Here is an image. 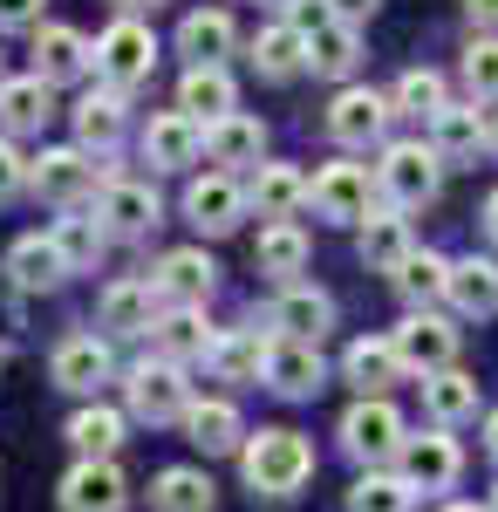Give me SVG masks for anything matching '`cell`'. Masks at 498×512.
<instances>
[{"label":"cell","mask_w":498,"mask_h":512,"mask_svg":"<svg viewBox=\"0 0 498 512\" xmlns=\"http://www.w3.org/2000/svg\"><path fill=\"white\" fill-rule=\"evenodd\" d=\"M246 485L260 492V499H294L307 478H314V451H307L301 431H260L246 444Z\"/></svg>","instance_id":"cell-1"},{"label":"cell","mask_w":498,"mask_h":512,"mask_svg":"<svg viewBox=\"0 0 498 512\" xmlns=\"http://www.w3.org/2000/svg\"><path fill=\"white\" fill-rule=\"evenodd\" d=\"M437 178H444V164L430 144H389L383 164H376V185L389 192L396 212H410V205H430L437 198Z\"/></svg>","instance_id":"cell-2"},{"label":"cell","mask_w":498,"mask_h":512,"mask_svg":"<svg viewBox=\"0 0 498 512\" xmlns=\"http://www.w3.org/2000/svg\"><path fill=\"white\" fill-rule=\"evenodd\" d=\"M123 396H130V417H144V424H171V417H185L192 410V390H185V369L164 355V362H137L130 369V383H123Z\"/></svg>","instance_id":"cell-3"},{"label":"cell","mask_w":498,"mask_h":512,"mask_svg":"<svg viewBox=\"0 0 498 512\" xmlns=\"http://www.w3.org/2000/svg\"><path fill=\"white\" fill-rule=\"evenodd\" d=\"M342 451H348V458H362V465L396 458V451H403V417L389 410L383 396H362V403L342 417Z\"/></svg>","instance_id":"cell-4"},{"label":"cell","mask_w":498,"mask_h":512,"mask_svg":"<svg viewBox=\"0 0 498 512\" xmlns=\"http://www.w3.org/2000/svg\"><path fill=\"white\" fill-rule=\"evenodd\" d=\"M403 485L410 492H444V485H458V472H464V451H458V437L444 431H423V437H403Z\"/></svg>","instance_id":"cell-5"},{"label":"cell","mask_w":498,"mask_h":512,"mask_svg":"<svg viewBox=\"0 0 498 512\" xmlns=\"http://www.w3.org/2000/svg\"><path fill=\"white\" fill-rule=\"evenodd\" d=\"M157 62V41L144 21H116L110 35L96 41V69L110 76V89H130V82H144Z\"/></svg>","instance_id":"cell-6"},{"label":"cell","mask_w":498,"mask_h":512,"mask_svg":"<svg viewBox=\"0 0 498 512\" xmlns=\"http://www.w3.org/2000/svg\"><path fill=\"white\" fill-rule=\"evenodd\" d=\"M123 506H130V485L116 472V458H82L62 478V512H123Z\"/></svg>","instance_id":"cell-7"},{"label":"cell","mask_w":498,"mask_h":512,"mask_svg":"<svg viewBox=\"0 0 498 512\" xmlns=\"http://www.w3.org/2000/svg\"><path fill=\"white\" fill-rule=\"evenodd\" d=\"M307 198H314L321 219H335V226H362V219H369V171H362V164H328V171L307 185Z\"/></svg>","instance_id":"cell-8"},{"label":"cell","mask_w":498,"mask_h":512,"mask_svg":"<svg viewBox=\"0 0 498 512\" xmlns=\"http://www.w3.org/2000/svg\"><path fill=\"white\" fill-rule=\"evenodd\" d=\"M389 117H396L389 96H376V89H342L335 110H328V130H335V144H348V151H369L389 130Z\"/></svg>","instance_id":"cell-9"},{"label":"cell","mask_w":498,"mask_h":512,"mask_svg":"<svg viewBox=\"0 0 498 512\" xmlns=\"http://www.w3.org/2000/svg\"><path fill=\"white\" fill-rule=\"evenodd\" d=\"M396 355H403V369H423V376H437V369H451V355H458V328L444 315H410L396 328Z\"/></svg>","instance_id":"cell-10"},{"label":"cell","mask_w":498,"mask_h":512,"mask_svg":"<svg viewBox=\"0 0 498 512\" xmlns=\"http://www.w3.org/2000/svg\"><path fill=\"white\" fill-rule=\"evenodd\" d=\"M96 219H103L116 239L151 233V226H157V192H151V185H130V178H103V205H96Z\"/></svg>","instance_id":"cell-11"},{"label":"cell","mask_w":498,"mask_h":512,"mask_svg":"<svg viewBox=\"0 0 498 512\" xmlns=\"http://www.w3.org/2000/svg\"><path fill=\"white\" fill-rule=\"evenodd\" d=\"M110 342H96V335H69L62 349H55V383L62 390H76V396H89V390H103L110 383Z\"/></svg>","instance_id":"cell-12"},{"label":"cell","mask_w":498,"mask_h":512,"mask_svg":"<svg viewBox=\"0 0 498 512\" xmlns=\"http://www.w3.org/2000/svg\"><path fill=\"white\" fill-rule=\"evenodd\" d=\"M198 151H205V130H198L185 110H164V117H151V130H144V158H151L157 171H178V164H192Z\"/></svg>","instance_id":"cell-13"},{"label":"cell","mask_w":498,"mask_h":512,"mask_svg":"<svg viewBox=\"0 0 498 512\" xmlns=\"http://www.w3.org/2000/svg\"><path fill=\"white\" fill-rule=\"evenodd\" d=\"M89 178H96V164L82 158V151H41V158L28 164V185H35L41 198H55V205H76V198L89 192Z\"/></svg>","instance_id":"cell-14"},{"label":"cell","mask_w":498,"mask_h":512,"mask_svg":"<svg viewBox=\"0 0 498 512\" xmlns=\"http://www.w3.org/2000/svg\"><path fill=\"white\" fill-rule=\"evenodd\" d=\"M239 212H246V192L232 178H198L192 192H185V219H192L198 233H232Z\"/></svg>","instance_id":"cell-15"},{"label":"cell","mask_w":498,"mask_h":512,"mask_svg":"<svg viewBox=\"0 0 498 512\" xmlns=\"http://www.w3.org/2000/svg\"><path fill=\"white\" fill-rule=\"evenodd\" d=\"M267 383L280 396H314L321 390V355H314V342H267Z\"/></svg>","instance_id":"cell-16"},{"label":"cell","mask_w":498,"mask_h":512,"mask_svg":"<svg viewBox=\"0 0 498 512\" xmlns=\"http://www.w3.org/2000/svg\"><path fill=\"white\" fill-rule=\"evenodd\" d=\"M328 321H335V301L314 294V287H287V294L273 301V328H280L287 342H321Z\"/></svg>","instance_id":"cell-17"},{"label":"cell","mask_w":498,"mask_h":512,"mask_svg":"<svg viewBox=\"0 0 498 512\" xmlns=\"http://www.w3.org/2000/svg\"><path fill=\"white\" fill-rule=\"evenodd\" d=\"M212 274H219V267H212L205 253H192V246H185V253H164V267H157L151 287H157V294H171L178 308H198V301L212 294Z\"/></svg>","instance_id":"cell-18"},{"label":"cell","mask_w":498,"mask_h":512,"mask_svg":"<svg viewBox=\"0 0 498 512\" xmlns=\"http://www.w3.org/2000/svg\"><path fill=\"white\" fill-rule=\"evenodd\" d=\"M89 62H96V48H89L76 28H41V41H35V76H41V82L82 76Z\"/></svg>","instance_id":"cell-19"},{"label":"cell","mask_w":498,"mask_h":512,"mask_svg":"<svg viewBox=\"0 0 498 512\" xmlns=\"http://www.w3.org/2000/svg\"><path fill=\"white\" fill-rule=\"evenodd\" d=\"M342 376L362 396H383L389 383L403 376V355H396V342H355V349L342 355Z\"/></svg>","instance_id":"cell-20"},{"label":"cell","mask_w":498,"mask_h":512,"mask_svg":"<svg viewBox=\"0 0 498 512\" xmlns=\"http://www.w3.org/2000/svg\"><path fill=\"white\" fill-rule=\"evenodd\" d=\"M423 403H430V417L451 431V424H464V417L478 410V376H464V369H437V376H423Z\"/></svg>","instance_id":"cell-21"},{"label":"cell","mask_w":498,"mask_h":512,"mask_svg":"<svg viewBox=\"0 0 498 512\" xmlns=\"http://www.w3.org/2000/svg\"><path fill=\"white\" fill-rule=\"evenodd\" d=\"M178 48L192 55V69H219L232 55V21L212 7V14H185V28H178Z\"/></svg>","instance_id":"cell-22"},{"label":"cell","mask_w":498,"mask_h":512,"mask_svg":"<svg viewBox=\"0 0 498 512\" xmlns=\"http://www.w3.org/2000/svg\"><path fill=\"white\" fill-rule=\"evenodd\" d=\"M253 69L260 76H273V82H287V76H301L307 69V35L301 28H267V35H253Z\"/></svg>","instance_id":"cell-23"},{"label":"cell","mask_w":498,"mask_h":512,"mask_svg":"<svg viewBox=\"0 0 498 512\" xmlns=\"http://www.w3.org/2000/svg\"><path fill=\"white\" fill-rule=\"evenodd\" d=\"M178 110H185L192 123L232 117V76H226V69H192V76H185V89H178Z\"/></svg>","instance_id":"cell-24"},{"label":"cell","mask_w":498,"mask_h":512,"mask_svg":"<svg viewBox=\"0 0 498 512\" xmlns=\"http://www.w3.org/2000/svg\"><path fill=\"white\" fill-rule=\"evenodd\" d=\"M7 274H14V287H55V280L69 274V260H62V246L55 239H21L14 253H7Z\"/></svg>","instance_id":"cell-25"},{"label":"cell","mask_w":498,"mask_h":512,"mask_svg":"<svg viewBox=\"0 0 498 512\" xmlns=\"http://www.w3.org/2000/svg\"><path fill=\"white\" fill-rule=\"evenodd\" d=\"M185 437H192L198 451H232V444L246 437V424H239V410H232V403L212 396V403H192V410H185Z\"/></svg>","instance_id":"cell-26"},{"label":"cell","mask_w":498,"mask_h":512,"mask_svg":"<svg viewBox=\"0 0 498 512\" xmlns=\"http://www.w3.org/2000/svg\"><path fill=\"white\" fill-rule=\"evenodd\" d=\"M151 506L157 512H212V478L192 472V465H171V472H157Z\"/></svg>","instance_id":"cell-27"},{"label":"cell","mask_w":498,"mask_h":512,"mask_svg":"<svg viewBox=\"0 0 498 512\" xmlns=\"http://www.w3.org/2000/svg\"><path fill=\"white\" fill-rule=\"evenodd\" d=\"M410 253H417V246H410V226H403L396 212H383V219H362V260H369V267L396 274Z\"/></svg>","instance_id":"cell-28"},{"label":"cell","mask_w":498,"mask_h":512,"mask_svg":"<svg viewBox=\"0 0 498 512\" xmlns=\"http://www.w3.org/2000/svg\"><path fill=\"white\" fill-rule=\"evenodd\" d=\"M76 137L82 144H116L123 137V89H89L76 103Z\"/></svg>","instance_id":"cell-29"},{"label":"cell","mask_w":498,"mask_h":512,"mask_svg":"<svg viewBox=\"0 0 498 512\" xmlns=\"http://www.w3.org/2000/svg\"><path fill=\"white\" fill-rule=\"evenodd\" d=\"M253 205L267 212V219H287L294 205H307V178L294 164H260V178H253Z\"/></svg>","instance_id":"cell-30"},{"label":"cell","mask_w":498,"mask_h":512,"mask_svg":"<svg viewBox=\"0 0 498 512\" xmlns=\"http://www.w3.org/2000/svg\"><path fill=\"white\" fill-rule=\"evenodd\" d=\"M69 444H76L82 458H116V451H123V417L103 410V403H96V410H76V417H69Z\"/></svg>","instance_id":"cell-31"},{"label":"cell","mask_w":498,"mask_h":512,"mask_svg":"<svg viewBox=\"0 0 498 512\" xmlns=\"http://www.w3.org/2000/svg\"><path fill=\"white\" fill-rule=\"evenodd\" d=\"M444 294L458 301L464 315H485V308H498V260H458Z\"/></svg>","instance_id":"cell-32"},{"label":"cell","mask_w":498,"mask_h":512,"mask_svg":"<svg viewBox=\"0 0 498 512\" xmlns=\"http://www.w3.org/2000/svg\"><path fill=\"white\" fill-rule=\"evenodd\" d=\"M48 82L41 76H21V82H0V117H7V130H41L48 123Z\"/></svg>","instance_id":"cell-33"},{"label":"cell","mask_w":498,"mask_h":512,"mask_svg":"<svg viewBox=\"0 0 498 512\" xmlns=\"http://www.w3.org/2000/svg\"><path fill=\"white\" fill-rule=\"evenodd\" d=\"M260 144H267V137H260L253 117H219L212 130H205V151H212L219 164H260Z\"/></svg>","instance_id":"cell-34"},{"label":"cell","mask_w":498,"mask_h":512,"mask_svg":"<svg viewBox=\"0 0 498 512\" xmlns=\"http://www.w3.org/2000/svg\"><path fill=\"white\" fill-rule=\"evenodd\" d=\"M103 328H116V335L151 328V280H116L103 294Z\"/></svg>","instance_id":"cell-35"},{"label":"cell","mask_w":498,"mask_h":512,"mask_svg":"<svg viewBox=\"0 0 498 512\" xmlns=\"http://www.w3.org/2000/svg\"><path fill=\"white\" fill-rule=\"evenodd\" d=\"M444 287H451V260H437V253H410V260L396 267V294H403L410 308L437 301Z\"/></svg>","instance_id":"cell-36"},{"label":"cell","mask_w":498,"mask_h":512,"mask_svg":"<svg viewBox=\"0 0 498 512\" xmlns=\"http://www.w3.org/2000/svg\"><path fill=\"white\" fill-rule=\"evenodd\" d=\"M430 123H437V158H471L485 144V123H478V110H464V103H444Z\"/></svg>","instance_id":"cell-37"},{"label":"cell","mask_w":498,"mask_h":512,"mask_svg":"<svg viewBox=\"0 0 498 512\" xmlns=\"http://www.w3.org/2000/svg\"><path fill=\"white\" fill-rule=\"evenodd\" d=\"M260 274H301L307 267V239H301V226H287V219H273L267 233H260Z\"/></svg>","instance_id":"cell-38"},{"label":"cell","mask_w":498,"mask_h":512,"mask_svg":"<svg viewBox=\"0 0 498 512\" xmlns=\"http://www.w3.org/2000/svg\"><path fill=\"white\" fill-rule=\"evenodd\" d=\"M307 62H314L321 76H348V69H355V28H348V21L314 28V35H307Z\"/></svg>","instance_id":"cell-39"},{"label":"cell","mask_w":498,"mask_h":512,"mask_svg":"<svg viewBox=\"0 0 498 512\" xmlns=\"http://www.w3.org/2000/svg\"><path fill=\"white\" fill-rule=\"evenodd\" d=\"M212 369H219L226 383H246V376L267 369V342H260V335H219V342H212Z\"/></svg>","instance_id":"cell-40"},{"label":"cell","mask_w":498,"mask_h":512,"mask_svg":"<svg viewBox=\"0 0 498 512\" xmlns=\"http://www.w3.org/2000/svg\"><path fill=\"white\" fill-rule=\"evenodd\" d=\"M157 342H164V355L178 362V355H205L212 349V328H205L198 308H171V315L157 321Z\"/></svg>","instance_id":"cell-41"},{"label":"cell","mask_w":498,"mask_h":512,"mask_svg":"<svg viewBox=\"0 0 498 512\" xmlns=\"http://www.w3.org/2000/svg\"><path fill=\"white\" fill-rule=\"evenodd\" d=\"M48 239L62 246V260H69V267H89V260L103 253V239H110V226H103V219H82V212H69V219H62V226H55Z\"/></svg>","instance_id":"cell-42"},{"label":"cell","mask_w":498,"mask_h":512,"mask_svg":"<svg viewBox=\"0 0 498 512\" xmlns=\"http://www.w3.org/2000/svg\"><path fill=\"white\" fill-rule=\"evenodd\" d=\"M410 499H417V492H410L403 478L369 472L362 485H355V492H348V512H410Z\"/></svg>","instance_id":"cell-43"},{"label":"cell","mask_w":498,"mask_h":512,"mask_svg":"<svg viewBox=\"0 0 498 512\" xmlns=\"http://www.w3.org/2000/svg\"><path fill=\"white\" fill-rule=\"evenodd\" d=\"M389 110H403V117H437V110H444V82L430 76V69H410V76L396 82Z\"/></svg>","instance_id":"cell-44"},{"label":"cell","mask_w":498,"mask_h":512,"mask_svg":"<svg viewBox=\"0 0 498 512\" xmlns=\"http://www.w3.org/2000/svg\"><path fill=\"white\" fill-rule=\"evenodd\" d=\"M464 82H471V96H498V41L464 48Z\"/></svg>","instance_id":"cell-45"},{"label":"cell","mask_w":498,"mask_h":512,"mask_svg":"<svg viewBox=\"0 0 498 512\" xmlns=\"http://www.w3.org/2000/svg\"><path fill=\"white\" fill-rule=\"evenodd\" d=\"M21 185H28V164H21V151H14V144H0V205L21 192Z\"/></svg>","instance_id":"cell-46"},{"label":"cell","mask_w":498,"mask_h":512,"mask_svg":"<svg viewBox=\"0 0 498 512\" xmlns=\"http://www.w3.org/2000/svg\"><path fill=\"white\" fill-rule=\"evenodd\" d=\"M41 21V0H0V28H28Z\"/></svg>","instance_id":"cell-47"},{"label":"cell","mask_w":498,"mask_h":512,"mask_svg":"<svg viewBox=\"0 0 498 512\" xmlns=\"http://www.w3.org/2000/svg\"><path fill=\"white\" fill-rule=\"evenodd\" d=\"M376 7H383V0H328V14H335V21H348V28H355V21H369Z\"/></svg>","instance_id":"cell-48"},{"label":"cell","mask_w":498,"mask_h":512,"mask_svg":"<svg viewBox=\"0 0 498 512\" xmlns=\"http://www.w3.org/2000/svg\"><path fill=\"white\" fill-rule=\"evenodd\" d=\"M471 21H492L498 28V0H471Z\"/></svg>","instance_id":"cell-49"},{"label":"cell","mask_w":498,"mask_h":512,"mask_svg":"<svg viewBox=\"0 0 498 512\" xmlns=\"http://www.w3.org/2000/svg\"><path fill=\"white\" fill-rule=\"evenodd\" d=\"M485 444H492V458H498V410L485 417Z\"/></svg>","instance_id":"cell-50"},{"label":"cell","mask_w":498,"mask_h":512,"mask_svg":"<svg viewBox=\"0 0 498 512\" xmlns=\"http://www.w3.org/2000/svg\"><path fill=\"white\" fill-rule=\"evenodd\" d=\"M485 226H492V239H498V192H492V205H485Z\"/></svg>","instance_id":"cell-51"},{"label":"cell","mask_w":498,"mask_h":512,"mask_svg":"<svg viewBox=\"0 0 498 512\" xmlns=\"http://www.w3.org/2000/svg\"><path fill=\"white\" fill-rule=\"evenodd\" d=\"M485 144H492V151H498V110H492V123H485Z\"/></svg>","instance_id":"cell-52"},{"label":"cell","mask_w":498,"mask_h":512,"mask_svg":"<svg viewBox=\"0 0 498 512\" xmlns=\"http://www.w3.org/2000/svg\"><path fill=\"white\" fill-rule=\"evenodd\" d=\"M116 7H151V0H116Z\"/></svg>","instance_id":"cell-53"},{"label":"cell","mask_w":498,"mask_h":512,"mask_svg":"<svg viewBox=\"0 0 498 512\" xmlns=\"http://www.w3.org/2000/svg\"><path fill=\"white\" fill-rule=\"evenodd\" d=\"M444 512H478V506H444Z\"/></svg>","instance_id":"cell-54"},{"label":"cell","mask_w":498,"mask_h":512,"mask_svg":"<svg viewBox=\"0 0 498 512\" xmlns=\"http://www.w3.org/2000/svg\"><path fill=\"white\" fill-rule=\"evenodd\" d=\"M485 512H498V492H492V506H485Z\"/></svg>","instance_id":"cell-55"}]
</instances>
